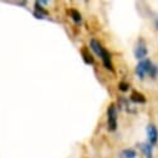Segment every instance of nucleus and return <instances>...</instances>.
Instances as JSON below:
<instances>
[{
	"label": "nucleus",
	"instance_id": "f257e3e1",
	"mask_svg": "<svg viewBox=\"0 0 158 158\" xmlns=\"http://www.w3.org/2000/svg\"><path fill=\"white\" fill-rule=\"evenodd\" d=\"M107 117H108V131H116L117 128V110L114 103H111L107 108Z\"/></svg>",
	"mask_w": 158,
	"mask_h": 158
},
{
	"label": "nucleus",
	"instance_id": "f03ea898",
	"mask_svg": "<svg viewBox=\"0 0 158 158\" xmlns=\"http://www.w3.org/2000/svg\"><path fill=\"white\" fill-rule=\"evenodd\" d=\"M151 67H152V62H151L149 60H143V61H141V62L137 65L136 72H137V75H138L141 78H143V76L149 72Z\"/></svg>",
	"mask_w": 158,
	"mask_h": 158
},
{
	"label": "nucleus",
	"instance_id": "7ed1b4c3",
	"mask_svg": "<svg viewBox=\"0 0 158 158\" xmlns=\"http://www.w3.org/2000/svg\"><path fill=\"white\" fill-rule=\"evenodd\" d=\"M147 46H146V43H144V40H141L138 41V44H137V46H136V49H135V56L138 59V60H141V59H143L146 55H147Z\"/></svg>",
	"mask_w": 158,
	"mask_h": 158
},
{
	"label": "nucleus",
	"instance_id": "20e7f679",
	"mask_svg": "<svg viewBox=\"0 0 158 158\" xmlns=\"http://www.w3.org/2000/svg\"><path fill=\"white\" fill-rule=\"evenodd\" d=\"M147 135H148L149 144H156L158 141V131L153 125H149L147 127Z\"/></svg>",
	"mask_w": 158,
	"mask_h": 158
},
{
	"label": "nucleus",
	"instance_id": "39448f33",
	"mask_svg": "<svg viewBox=\"0 0 158 158\" xmlns=\"http://www.w3.org/2000/svg\"><path fill=\"white\" fill-rule=\"evenodd\" d=\"M91 49L96 52V55H98L100 57L103 55V52H105V49L102 48V45L97 41V40H91Z\"/></svg>",
	"mask_w": 158,
	"mask_h": 158
},
{
	"label": "nucleus",
	"instance_id": "423d86ee",
	"mask_svg": "<svg viewBox=\"0 0 158 158\" xmlns=\"http://www.w3.org/2000/svg\"><path fill=\"white\" fill-rule=\"evenodd\" d=\"M131 100H132L133 102H136V103H144V102H146V97H144L142 94H139L138 91H133V92H132Z\"/></svg>",
	"mask_w": 158,
	"mask_h": 158
},
{
	"label": "nucleus",
	"instance_id": "0eeeda50",
	"mask_svg": "<svg viewBox=\"0 0 158 158\" xmlns=\"http://www.w3.org/2000/svg\"><path fill=\"white\" fill-rule=\"evenodd\" d=\"M101 59H102V61H103V64H105V66H106L107 69L113 70L112 62H111V55H110V52H108L107 50H105V52H103V55L101 56Z\"/></svg>",
	"mask_w": 158,
	"mask_h": 158
},
{
	"label": "nucleus",
	"instance_id": "6e6552de",
	"mask_svg": "<svg viewBox=\"0 0 158 158\" xmlns=\"http://www.w3.org/2000/svg\"><path fill=\"white\" fill-rule=\"evenodd\" d=\"M81 54H82V56H84L85 62H87V64H94V57H92V55L90 54V50H89V49L84 48V49L81 50Z\"/></svg>",
	"mask_w": 158,
	"mask_h": 158
},
{
	"label": "nucleus",
	"instance_id": "1a4fd4ad",
	"mask_svg": "<svg viewBox=\"0 0 158 158\" xmlns=\"http://www.w3.org/2000/svg\"><path fill=\"white\" fill-rule=\"evenodd\" d=\"M141 149L146 153L147 158H152V147H151L149 143H142L141 144Z\"/></svg>",
	"mask_w": 158,
	"mask_h": 158
},
{
	"label": "nucleus",
	"instance_id": "9d476101",
	"mask_svg": "<svg viewBox=\"0 0 158 158\" xmlns=\"http://www.w3.org/2000/svg\"><path fill=\"white\" fill-rule=\"evenodd\" d=\"M137 154L133 149H125L122 153H121V158H136Z\"/></svg>",
	"mask_w": 158,
	"mask_h": 158
},
{
	"label": "nucleus",
	"instance_id": "9b49d317",
	"mask_svg": "<svg viewBox=\"0 0 158 158\" xmlns=\"http://www.w3.org/2000/svg\"><path fill=\"white\" fill-rule=\"evenodd\" d=\"M70 14H71V18L75 23H80L81 21V14L78 13L76 9H71L70 10Z\"/></svg>",
	"mask_w": 158,
	"mask_h": 158
},
{
	"label": "nucleus",
	"instance_id": "f8f14e48",
	"mask_svg": "<svg viewBox=\"0 0 158 158\" xmlns=\"http://www.w3.org/2000/svg\"><path fill=\"white\" fill-rule=\"evenodd\" d=\"M128 87H130V85L128 84H126V82H120V85H118V89H120L121 91H127L128 90Z\"/></svg>",
	"mask_w": 158,
	"mask_h": 158
}]
</instances>
